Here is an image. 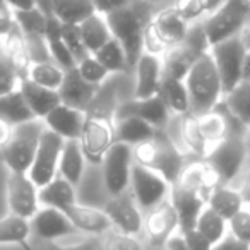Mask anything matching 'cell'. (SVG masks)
I'll use <instances>...</instances> for the list:
<instances>
[{
    "instance_id": "obj_26",
    "label": "cell",
    "mask_w": 250,
    "mask_h": 250,
    "mask_svg": "<svg viewBox=\"0 0 250 250\" xmlns=\"http://www.w3.org/2000/svg\"><path fill=\"white\" fill-rule=\"evenodd\" d=\"M40 204L42 208H53L65 212L69 208L77 204L76 187L59 175L55 180L40 188Z\"/></svg>"
},
{
    "instance_id": "obj_31",
    "label": "cell",
    "mask_w": 250,
    "mask_h": 250,
    "mask_svg": "<svg viewBox=\"0 0 250 250\" xmlns=\"http://www.w3.org/2000/svg\"><path fill=\"white\" fill-rule=\"evenodd\" d=\"M46 45H48L50 57L55 63H59L63 70H72L77 67V60L67 48L65 42L62 38V24L53 18L52 14L48 16V24H46L45 33Z\"/></svg>"
},
{
    "instance_id": "obj_30",
    "label": "cell",
    "mask_w": 250,
    "mask_h": 250,
    "mask_svg": "<svg viewBox=\"0 0 250 250\" xmlns=\"http://www.w3.org/2000/svg\"><path fill=\"white\" fill-rule=\"evenodd\" d=\"M160 96L165 101L168 111L175 117H184L187 113H192L190 110V98L185 86V81L173 79V77L163 76L160 87Z\"/></svg>"
},
{
    "instance_id": "obj_33",
    "label": "cell",
    "mask_w": 250,
    "mask_h": 250,
    "mask_svg": "<svg viewBox=\"0 0 250 250\" xmlns=\"http://www.w3.org/2000/svg\"><path fill=\"white\" fill-rule=\"evenodd\" d=\"M178 134H180L182 144H184L185 149L190 151L195 156L202 158V160L208 158L209 146L201 132L197 115L187 113V115H184V117H180V122H178Z\"/></svg>"
},
{
    "instance_id": "obj_51",
    "label": "cell",
    "mask_w": 250,
    "mask_h": 250,
    "mask_svg": "<svg viewBox=\"0 0 250 250\" xmlns=\"http://www.w3.org/2000/svg\"><path fill=\"white\" fill-rule=\"evenodd\" d=\"M212 250H250V245L242 242V240L235 238L231 233H228L221 242L212 247Z\"/></svg>"
},
{
    "instance_id": "obj_21",
    "label": "cell",
    "mask_w": 250,
    "mask_h": 250,
    "mask_svg": "<svg viewBox=\"0 0 250 250\" xmlns=\"http://www.w3.org/2000/svg\"><path fill=\"white\" fill-rule=\"evenodd\" d=\"M59 94L63 104L87 111L89 104L93 103L98 94V86H93L87 81H84L77 72V69H72L65 72V79L60 86Z\"/></svg>"
},
{
    "instance_id": "obj_5",
    "label": "cell",
    "mask_w": 250,
    "mask_h": 250,
    "mask_svg": "<svg viewBox=\"0 0 250 250\" xmlns=\"http://www.w3.org/2000/svg\"><path fill=\"white\" fill-rule=\"evenodd\" d=\"M106 21H108V26H110L111 36L120 43L125 55H127L129 67L134 69L137 60H139V57L144 53L143 42H144L146 22L143 21L141 14L132 5L108 14Z\"/></svg>"
},
{
    "instance_id": "obj_22",
    "label": "cell",
    "mask_w": 250,
    "mask_h": 250,
    "mask_svg": "<svg viewBox=\"0 0 250 250\" xmlns=\"http://www.w3.org/2000/svg\"><path fill=\"white\" fill-rule=\"evenodd\" d=\"M223 106H225V104H223ZM197 118H199L201 132L209 146V153H211L212 147H216L219 143H223L229 134H235L231 129V122H229L233 118V115L226 110V106H225V110H221L218 104L214 110L197 115Z\"/></svg>"
},
{
    "instance_id": "obj_19",
    "label": "cell",
    "mask_w": 250,
    "mask_h": 250,
    "mask_svg": "<svg viewBox=\"0 0 250 250\" xmlns=\"http://www.w3.org/2000/svg\"><path fill=\"white\" fill-rule=\"evenodd\" d=\"M67 218L74 225L77 233H83L86 236H104L113 229L110 218L103 209L93 208L86 204H74L65 211Z\"/></svg>"
},
{
    "instance_id": "obj_56",
    "label": "cell",
    "mask_w": 250,
    "mask_h": 250,
    "mask_svg": "<svg viewBox=\"0 0 250 250\" xmlns=\"http://www.w3.org/2000/svg\"><path fill=\"white\" fill-rule=\"evenodd\" d=\"M240 192H242V197H243V201H245V206H249L250 208V171H249V175H247V178H245V182H243Z\"/></svg>"
},
{
    "instance_id": "obj_47",
    "label": "cell",
    "mask_w": 250,
    "mask_h": 250,
    "mask_svg": "<svg viewBox=\"0 0 250 250\" xmlns=\"http://www.w3.org/2000/svg\"><path fill=\"white\" fill-rule=\"evenodd\" d=\"M100 243L96 242V238L93 236H87L83 240H74V242H53V243H46V247L43 250H98Z\"/></svg>"
},
{
    "instance_id": "obj_17",
    "label": "cell",
    "mask_w": 250,
    "mask_h": 250,
    "mask_svg": "<svg viewBox=\"0 0 250 250\" xmlns=\"http://www.w3.org/2000/svg\"><path fill=\"white\" fill-rule=\"evenodd\" d=\"M134 72H136V87H134L136 100H146L160 94L161 81L165 76L161 57L143 53L134 67Z\"/></svg>"
},
{
    "instance_id": "obj_34",
    "label": "cell",
    "mask_w": 250,
    "mask_h": 250,
    "mask_svg": "<svg viewBox=\"0 0 250 250\" xmlns=\"http://www.w3.org/2000/svg\"><path fill=\"white\" fill-rule=\"evenodd\" d=\"M0 120L7 122L12 127L35 120V115L29 110L21 89L0 96Z\"/></svg>"
},
{
    "instance_id": "obj_36",
    "label": "cell",
    "mask_w": 250,
    "mask_h": 250,
    "mask_svg": "<svg viewBox=\"0 0 250 250\" xmlns=\"http://www.w3.org/2000/svg\"><path fill=\"white\" fill-rule=\"evenodd\" d=\"M65 72L67 70H63L59 63H55L53 60H46V62L31 63L26 79L46 89L59 91L65 79Z\"/></svg>"
},
{
    "instance_id": "obj_57",
    "label": "cell",
    "mask_w": 250,
    "mask_h": 250,
    "mask_svg": "<svg viewBox=\"0 0 250 250\" xmlns=\"http://www.w3.org/2000/svg\"><path fill=\"white\" fill-rule=\"evenodd\" d=\"M240 40H242L243 46H245V50L250 53V24L247 26L245 29H243L242 33H240Z\"/></svg>"
},
{
    "instance_id": "obj_44",
    "label": "cell",
    "mask_w": 250,
    "mask_h": 250,
    "mask_svg": "<svg viewBox=\"0 0 250 250\" xmlns=\"http://www.w3.org/2000/svg\"><path fill=\"white\" fill-rule=\"evenodd\" d=\"M60 24H62V22H60ZM62 38H63V42H65L67 48H69L70 53L74 55V59L77 60V63H79L83 59H86L87 55H91V53L86 50V46H84L77 26L62 24Z\"/></svg>"
},
{
    "instance_id": "obj_7",
    "label": "cell",
    "mask_w": 250,
    "mask_h": 250,
    "mask_svg": "<svg viewBox=\"0 0 250 250\" xmlns=\"http://www.w3.org/2000/svg\"><path fill=\"white\" fill-rule=\"evenodd\" d=\"M209 53L216 63V69L221 77L223 93L226 96L243 81V63L249 52L245 50L238 35L211 46Z\"/></svg>"
},
{
    "instance_id": "obj_61",
    "label": "cell",
    "mask_w": 250,
    "mask_h": 250,
    "mask_svg": "<svg viewBox=\"0 0 250 250\" xmlns=\"http://www.w3.org/2000/svg\"><path fill=\"white\" fill-rule=\"evenodd\" d=\"M22 249H26V250H33L31 247H29V243H28V245H24V247H22Z\"/></svg>"
},
{
    "instance_id": "obj_46",
    "label": "cell",
    "mask_w": 250,
    "mask_h": 250,
    "mask_svg": "<svg viewBox=\"0 0 250 250\" xmlns=\"http://www.w3.org/2000/svg\"><path fill=\"white\" fill-rule=\"evenodd\" d=\"M173 9L178 12V16H180L187 24H192V22L199 21V19L204 16L199 0H175Z\"/></svg>"
},
{
    "instance_id": "obj_3",
    "label": "cell",
    "mask_w": 250,
    "mask_h": 250,
    "mask_svg": "<svg viewBox=\"0 0 250 250\" xmlns=\"http://www.w3.org/2000/svg\"><path fill=\"white\" fill-rule=\"evenodd\" d=\"M43 132H45V124L38 118L14 127L11 141L0 153V160L4 161L9 171L28 173L36 156Z\"/></svg>"
},
{
    "instance_id": "obj_43",
    "label": "cell",
    "mask_w": 250,
    "mask_h": 250,
    "mask_svg": "<svg viewBox=\"0 0 250 250\" xmlns=\"http://www.w3.org/2000/svg\"><path fill=\"white\" fill-rule=\"evenodd\" d=\"M21 74L14 67V63L5 57H0V96L18 91L21 87Z\"/></svg>"
},
{
    "instance_id": "obj_20",
    "label": "cell",
    "mask_w": 250,
    "mask_h": 250,
    "mask_svg": "<svg viewBox=\"0 0 250 250\" xmlns=\"http://www.w3.org/2000/svg\"><path fill=\"white\" fill-rule=\"evenodd\" d=\"M149 26L153 28V31L156 33L160 42L167 46V50L175 45L184 43L188 31H190V24H187V22L178 16V12L173 9V5L161 9V11L149 21Z\"/></svg>"
},
{
    "instance_id": "obj_50",
    "label": "cell",
    "mask_w": 250,
    "mask_h": 250,
    "mask_svg": "<svg viewBox=\"0 0 250 250\" xmlns=\"http://www.w3.org/2000/svg\"><path fill=\"white\" fill-rule=\"evenodd\" d=\"M184 238L187 240L190 250H212V245L209 243V240L206 236H202L197 229H188V231L182 233Z\"/></svg>"
},
{
    "instance_id": "obj_10",
    "label": "cell",
    "mask_w": 250,
    "mask_h": 250,
    "mask_svg": "<svg viewBox=\"0 0 250 250\" xmlns=\"http://www.w3.org/2000/svg\"><path fill=\"white\" fill-rule=\"evenodd\" d=\"M5 199L9 212L22 219L31 221L40 211V188L28 173L9 171L5 182Z\"/></svg>"
},
{
    "instance_id": "obj_29",
    "label": "cell",
    "mask_w": 250,
    "mask_h": 250,
    "mask_svg": "<svg viewBox=\"0 0 250 250\" xmlns=\"http://www.w3.org/2000/svg\"><path fill=\"white\" fill-rule=\"evenodd\" d=\"M77 28H79L84 46H86V50L91 55L96 53L101 46H104L113 38L110 31V26H108L106 16L100 14V12H94L93 16L84 19Z\"/></svg>"
},
{
    "instance_id": "obj_40",
    "label": "cell",
    "mask_w": 250,
    "mask_h": 250,
    "mask_svg": "<svg viewBox=\"0 0 250 250\" xmlns=\"http://www.w3.org/2000/svg\"><path fill=\"white\" fill-rule=\"evenodd\" d=\"M16 24L24 36H45L48 16L42 7L29 9V11H14Z\"/></svg>"
},
{
    "instance_id": "obj_52",
    "label": "cell",
    "mask_w": 250,
    "mask_h": 250,
    "mask_svg": "<svg viewBox=\"0 0 250 250\" xmlns=\"http://www.w3.org/2000/svg\"><path fill=\"white\" fill-rule=\"evenodd\" d=\"M165 250H190V247H188L187 240L184 238V235L178 231V233H175V235L167 242V245H165Z\"/></svg>"
},
{
    "instance_id": "obj_38",
    "label": "cell",
    "mask_w": 250,
    "mask_h": 250,
    "mask_svg": "<svg viewBox=\"0 0 250 250\" xmlns=\"http://www.w3.org/2000/svg\"><path fill=\"white\" fill-rule=\"evenodd\" d=\"M195 229L202 236H206L209 240V243L214 247L216 243H219L228 235V221L223 219L218 212H214L211 208L206 206L204 211L199 216L197 223H195Z\"/></svg>"
},
{
    "instance_id": "obj_55",
    "label": "cell",
    "mask_w": 250,
    "mask_h": 250,
    "mask_svg": "<svg viewBox=\"0 0 250 250\" xmlns=\"http://www.w3.org/2000/svg\"><path fill=\"white\" fill-rule=\"evenodd\" d=\"M14 11H29L38 7V0H5Z\"/></svg>"
},
{
    "instance_id": "obj_24",
    "label": "cell",
    "mask_w": 250,
    "mask_h": 250,
    "mask_svg": "<svg viewBox=\"0 0 250 250\" xmlns=\"http://www.w3.org/2000/svg\"><path fill=\"white\" fill-rule=\"evenodd\" d=\"M19 89H21V93H22V96H24L31 113L35 115V118H38V120H45L46 115H48L53 108H57L62 103V101H60L59 91L46 89V87H42V86H38V84L31 83L29 79H22Z\"/></svg>"
},
{
    "instance_id": "obj_48",
    "label": "cell",
    "mask_w": 250,
    "mask_h": 250,
    "mask_svg": "<svg viewBox=\"0 0 250 250\" xmlns=\"http://www.w3.org/2000/svg\"><path fill=\"white\" fill-rule=\"evenodd\" d=\"M16 12L5 0H0V38H5L16 28Z\"/></svg>"
},
{
    "instance_id": "obj_6",
    "label": "cell",
    "mask_w": 250,
    "mask_h": 250,
    "mask_svg": "<svg viewBox=\"0 0 250 250\" xmlns=\"http://www.w3.org/2000/svg\"><path fill=\"white\" fill-rule=\"evenodd\" d=\"M79 143L87 163L101 165L106 153L117 143L115 118L106 113H100V111H94V113L87 111Z\"/></svg>"
},
{
    "instance_id": "obj_41",
    "label": "cell",
    "mask_w": 250,
    "mask_h": 250,
    "mask_svg": "<svg viewBox=\"0 0 250 250\" xmlns=\"http://www.w3.org/2000/svg\"><path fill=\"white\" fill-rule=\"evenodd\" d=\"M76 69L84 81H87L89 84L98 86V87H100L101 84H103L104 81L111 76V74L108 72V70L104 69L100 62H98V59L94 55H87L86 59H83L79 63H77Z\"/></svg>"
},
{
    "instance_id": "obj_18",
    "label": "cell",
    "mask_w": 250,
    "mask_h": 250,
    "mask_svg": "<svg viewBox=\"0 0 250 250\" xmlns=\"http://www.w3.org/2000/svg\"><path fill=\"white\" fill-rule=\"evenodd\" d=\"M87 111L77 110L69 104L60 103L57 108H53L46 118L43 120L45 127L57 136H60L63 141H76L81 137L86 124Z\"/></svg>"
},
{
    "instance_id": "obj_54",
    "label": "cell",
    "mask_w": 250,
    "mask_h": 250,
    "mask_svg": "<svg viewBox=\"0 0 250 250\" xmlns=\"http://www.w3.org/2000/svg\"><path fill=\"white\" fill-rule=\"evenodd\" d=\"M228 0H199V4H201V9L204 12V16H211L214 14L216 11L223 7Z\"/></svg>"
},
{
    "instance_id": "obj_28",
    "label": "cell",
    "mask_w": 250,
    "mask_h": 250,
    "mask_svg": "<svg viewBox=\"0 0 250 250\" xmlns=\"http://www.w3.org/2000/svg\"><path fill=\"white\" fill-rule=\"evenodd\" d=\"M86 156L84 151L81 147L79 139L76 141H65L63 143L62 156H60V165H59V175L62 178H65L67 182L77 187L83 180L84 170H86Z\"/></svg>"
},
{
    "instance_id": "obj_25",
    "label": "cell",
    "mask_w": 250,
    "mask_h": 250,
    "mask_svg": "<svg viewBox=\"0 0 250 250\" xmlns=\"http://www.w3.org/2000/svg\"><path fill=\"white\" fill-rule=\"evenodd\" d=\"M115 132H117V143L136 147L149 141L158 130L134 115H122L115 118Z\"/></svg>"
},
{
    "instance_id": "obj_58",
    "label": "cell",
    "mask_w": 250,
    "mask_h": 250,
    "mask_svg": "<svg viewBox=\"0 0 250 250\" xmlns=\"http://www.w3.org/2000/svg\"><path fill=\"white\" fill-rule=\"evenodd\" d=\"M243 81H250V53H247L243 63Z\"/></svg>"
},
{
    "instance_id": "obj_39",
    "label": "cell",
    "mask_w": 250,
    "mask_h": 250,
    "mask_svg": "<svg viewBox=\"0 0 250 250\" xmlns=\"http://www.w3.org/2000/svg\"><path fill=\"white\" fill-rule=\"evenodd\" d=\"M98 59V62L104 67L110 74H120L127 72L130 69L129 62H127V55H125L122 45L115 38H111L104 46H101L96 53H93Z\"/></svg>"
},
{
    "instance_id": "obj_16",
    "label": "cell",
    "mask_w": 250,
    "mask_h": 250,
    "mask_svg": "<svg viewBox=\"0 0 250 250\" xmlns=\"http://www.w3.org/2000/svg\"><path fill=\"white\" fill-rule=\"evenodd\" d=\"M29 223H31L33 236L46 243L60 242V240L74 236L77 233L65 212L53 208H40V211Z\"/></svg>"
},
{
    "instance_id": "obj_32",
    "label": "cell",
    "mask_w": 250,
    "mask_h": 250,
    "mask_svg": "<svg viewBox=\"0 0 250 250\" xmlns=\"http://www.w3.org/2000/svg\"><path fill=\"white\" fill-rule=\"evenodd\" d=\"M208 208H211L214 212H218L223 219L229 221L236 212H240L245 208V201H243L240 190L229 187V185H219L209 195Z\"/></svg>"
},
{
    "instance_id": "obj_59",
    "label": "cell",
    "mask_w": 250,
    "mask_h": 250,
    "mask_svg": "<svg viewBox=\"0 0 250 250\" xmlns=\"http://www.w3.org/2000/svg\"><path fill=\"white\" fill-rule=\"evenodd\" d=\"M0 57H4V38H0Z\"/></svg>"
},
{
    "instance_id": "obj_42",
    "label": "cell",
    "mask_w": 250,
    "mask_h": 250,
    "mask_svg": "<svg viewBox=\"0 0 250 250\" xmlns=\"http://www.w3.org/2000/svg\"><path fill=\"white\" fill-rule=\"evenodd\" d=\"M101 250H144V243L141 242L139 236L111 229L103 236Z\"/></svg>"
},
{
    "instance_id": "obj_37",
    "label": "cell",
    "mask_w": 250,
    "mask_h": 250,
    "mask_svg": "<svg viewBox=\"0 0 250 250\" xmlns=\"http://www.w3.org/2000/svg\"><path fill=\"white\" fill-rule=\"evenodd\" d=\"M223 104L240 124L250 127V81H242L231 93L226 94Z\"/></svg>"
},
{
    "instance_id": "obj_60",
    "label": "cell",
    "mask_w": 250,
    "mask_h": 250,
    "mask_svg": "<svg viewBox=\"0 0 250 250\" xmlns=\"http://www.w3.org/2000/svg\"><path fill=\"white\" fill-rule=\"evenodd\" d=\"M146 2H151V4H156V2H165V0H146Z\"/></svg>"
},
{
    "instance_id": "obj_53",
    "label": "cell",
    "mask_w": 250,
    "mask_h": 250,
    "mask_svg": "<svg viewBox=\"0 0 250 250\" xmlns=\"http://www.w3.org/2000/svg\"><path fill=\"white\" fill-rule=\"evenodd\" d=\"M12 134H14V127H12L11 124H7V122L0 120V153H2L4 147L9 144Z\"/></svg>"
},
{
    "instance_id": "obj_1",
    "label": "cell",
    "mask_w": 250,
    "mask_h": 250,
    "mask_svg": "<svg viewBox=\"0 0 250 250\" xmlns=\"http://www.w3.org/2000/svg\"><path fill=\"white\" fill-rule=\"evenodd\" d=\"M184 81L190 98V110L195 115L214 110L225 96L221 77L209 52L195 60Z\"/></svg>"
},
{
    "instance_id": "obj_45",
    "label": "cell",
    "mask_w": 250,
    "mask_h": 250,
    "mask_svg": "<svg viewBox=\"0 0 250 250\" xmlns=\"http://www.w3.org/2000/svg\"><path fill=\"white\" fill-rule=\"evenodd\" d=\"M228 233L250 245V208L245 206L228 221Z\"/></svg>"
},
{
    "instance_id": "obj_49",
    "label": "cell",
    "mask_w": 250,
    "mask_h": 250,
    "mask_svg": "<svg viewBox=\"0 0 250 250\" xmlns=\"http://www.w3.org/2000/svg\"><path fill=\"white\" fill-rule=\"evenodd\" d=\"M96 9V12L103 16H108L115 11H120L124 7H129L132 5V0H91Z\"/></svg>"
},
{
    "instance_id": "obj_9",
    "label": "cell",
    "mask_w": 250,
    "mask_h": 250,
    "mask_svg": "<svg viewBox=\"0 0 250 250\" xmlns=\"http://www.w3.org/2000/svg\"><path fill=\"white\" fill-rule=\"evenodd\" d=\"M101 167H103V184L110 197L129 190L130 175L134 168L132 147L127 144L115 143L106 153Z\"/></svg>"
},
{
    "instance_id": "obj_2",
    "label": "cell",
    "mask_w": 250,
    "mask_h": 250,
    "mask_svg": "<svg viewBox=\"0 0 250 250\" xmlns=\"http://www.w3.org/2000/svg\"><path fill=\"white\" fill-rule=\"evenodd\" d=\"M134 163L160 173L171 185L178 180L185 168L184 153L178 149L171 137L158 130L149 141L132 147Z\"/></svg>"
},
{
    "instance_id": "obj_13",
    "label": "cell",
    "mask_w": 250,
    "mask_h": 250,
    "mask_svg": "<svg viewBox=\"0 0 250 250\" xmlns=\"http://www.w3.org/2000/svg\"><path fill=\"white\" fill-rule=\"evenodd\" d=\"M103 211L106 212V216L111 221V226L117 231L134 236H139V233L143 231L144 216L134 195L130 194V190L110 197V201L104 204Z\"/></svg>"
},
{
    "instance_id": "obj_4",
    "label": "cell",
    "mask_w": 250,
    "mask_h": 250,
    "mask_svg": "<svg viewBox=\"0 0 250 250\" xmlns=\"http://www.w3.org/2000/svg\"><path fill=\"white\" fill-rule=\"evenodd\" d=\"M250 0H228L219 11L208 16L202 29L208 38L209 48L218 43L238 36L249 26Z\"/></svg>"
},
{
    "instance_id": "obj_15",
    "label": "cell",
    "mask_w": 250,
    "mask_h": 250,
    "mask_svg": "<svg viewBox=\"0 0 250 250\" xmlns=\"http://www.w3.org/2000/svg\"><path fill=\"white\" fill-rule=\"evenodd\" d=\"M170 202L173 204L175 211L178 214V223H180V233H185L188 229L195 228L201 212L208 206V199L197 190V188L187 187L184 184L171 185Z\"/></svg>"
},
{
    "instance_id": "obj_14",
    "label": "cell",
    "mask_w": 250,
    "mask_h": 250,
    "mask_svg": "<svg viewBox=\"0 0 250 250\" xmlns=\"http://www.w3.org/2000/svg\"><path fill=\"white\" fill-rule=\"evenodd\" d=\"M180 229V223H178V214L175 211L173 204L170 199L161 202L154 209L146 212L144 216V235H146L147 242L153 247H165L167 242L178 233Z\"/></svg>"
},
{
    "instance_id": "obj_11",
    "label": "cell",
    "mask_w": 250,
    "mask_h": 250,
    "mask_svg": "<svg viewBox=\"0 0 250 250\" xmlns=\"http://www.w3.org/2000/svg\"><path fill=\"white\" fill-rule=\"evenodd\" d=\"M245 160L247 146L243 137L238 136V132L229 134L223 143H219L216 147H212L211 153L206 158V161L219 175L223 185H229L235 180V177L240 173Z\"/></svg>"
},
{
    "instance_id": "obj_35",
    "label": "cell",
    "mask_w": 250,
    "mask_h": 250,
    "mask_svg": "<svg viewBox=\"0 0 250 250\" xmlns=\"http://www.w3.org/2000/svg\"><path fill=\"white\" fill-rule=\"evenodd\" d=\"M31 223L9 212L0 219V245H28L31 236Z\"/></svg>"
},
{
    "instance_id": "obj_27",
    "label": "cell",
    "mask_w": 250,
    "mask_h": 250,
    "mask_svg": "<svg viewBox=\"0 0 250 250\" xmlns=\"http://www.w3.org/2000/svg\"><path fill=\"white\" fill-rule=\"evenodd\" d=\"M48 14L62 24L79 26L84 19L96 12L91 0H46Z\"/></svg>"
},
{
    "instance_id": "obj_12",
    "label": "cell",
    "mask_w": 250,
    "mask_h": 250,
    "mask_svg": "<svg viewBox=\"0 0 250 250\" xmlns=\"http://www.w3.org/2000/svg\"><path fill=\"white\" fill-rule=\"evenodd\" d=\"M63 143L65 141L62 137L45 127V132H43L42 141H40L36 156L28 171L31 180L38 185V188L45 187L46 184H50V182L59 177V165L60 156H62Z\"/></svg>"
},
{
    "instance_id": "obj_23",
    "label": "cell",
    "mask_w": 250,
    "mask_h": 250,
    "mask_svg": "<svg viewBox=\"0 0 250 250\" xmlns=\"http://www.w3.org/2000/svg\"><path fill=\"white\" fill-rule=\"evenodd\" d=\"M134 115V117L141 118L146 124H149L151 127H154L156 130L163 129L167 125L168 118H170V111H168L165 101L161 100V96H153V98H146V100H134L130 103H127L122 108L120 115Z\"/></svg>"
},
{
    "instance_id": "obj_8",
    "label": "cell",
    "mask_w": 250,
    "mask_h": 250,
    "mask_svg": "<svg viewBox=\"0 0 250 250\" xmlns=\"http://www.w3.org/2000/svg\"><path fill=\"white\" fill-rule=\"evenodd\" d=\"M129 190L134 195L141 211L147 212L170 199L171 184L156 171L134 163Z\"/></svg>"
}]
</instances>
